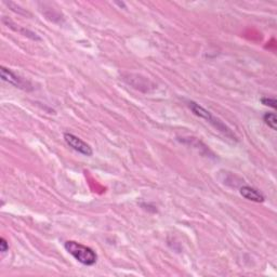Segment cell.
Here are the masks:
<instances>
[{
    "instance_id": "obj_3",
    "label": "cell",
    "mask_w": 277,
    "mask_h": 277,
    "mask_svg": "<svg viewBox=\"0 0 277 277\" xmlns=\"http://www.w3.org/2000/svg\"><path fill=\"white\" fill-rule=\"evenodd\" d=\"M64 140H65L66 144L72 147L74 151H76L85 156H91L94 154L92 147L86 143L84 140H81L80 137L73 133H64Z\"/></svg>"
},
{
    "instance_id": "obj_4",
    "label": "cell",
    "mask_w": 277,
    "mask_h": 277,
    "mask_svg": "<svg viewBox=\"0 0 277 277\" xmlns=\"http://www.w3.org/2000/svg\"><path fill=\"white\" fill-rule=\"evenodd\" d=\"M0 76H2V79L4 81L14 86L15 88L23 89V90L31 89V84L29 81L24 80L20 76H17L15 73H13L11 70H9L5 66H2V68H0Z\"/></svg>"
},
{
    "instance_id": "obj_5",
    "label": "cell",
    "mask_w": 277,
    "mask_h": 277,
    "mask_svg": "<svg viewBox=\"0 0 277 277\" xmlns=\"http://www.w3.org/2000/svg\"><path fill=\"white\" fill-rule=\"evenodd\" d=\"M239 192H241V195L248 200H251L255 202H263L265 200L263 194L255 188L244 186L241 188V191Z\"/></svg>"
},
{
    "instance_id": "obj_7",
    "label": "cell",
    "mask_w": 277,
    "mask_h": 277,
    "mask_svg": "<svg viewBox=\"0 0 277 277\" xmlns=\"http://www.w3.org/2000/svg\"><path fill=\"white\" fill-rule=\"evenodd\" d=\"M261 103L265 106H269L273 109L276 108V100L274 98H269V97H264L261 99Z\"/></svg>"
},
{
    "instance_id": "obj_8",
    "label": "cell",
    "mask_w": 277,
    "mask_h": 277,
    "mask_svg": "<svg viewBox=\"0 0 277 277\" xmlns=\"http://www.w3.org/2000/svg\"><path fill=\"white\" fill-rule=\"evenodd\" d=\"M9 250V243L7 242V239L5 237L0 238V251L3 253H6Z\"/></svg>"
},
{
    "instance_id": "obj_1",
    "label": "cell",
    "mask_w": 277,
    "mask_h": 277,
    "mask_svg": "<svg viewBox=\"0 0 277 277\" xmlns=\"http://www.w3.org/2000/svg\"><path fill=\"white\" fill-rule=\"evenodd\" d=\"M64 248H65L66 251L75 258L79 263L84 265L92 266L98 261V255L94 249H91L90 247H87L85 245H81L77 242L67 241L64 244Z\"/></svg>"
},
{
    "instance_id": "obj_2",
    "label": "cell",
    "mask_w": 277,
    "mask_h": 277,
    "mask_svg": "<svg viewBox=\"0 0 277 277\" xmlns=\"http://www.w3.org/2000/svg\"><path fill=\"white\" fill-rule=\"evenodd\" d=\"M189 107L191 108V110L194 113V115H196L199 118L205 119V121H207L210 125L214 126L218 131L222 132L225 136L230 137L232 140H235L236 137H235L234 133L232 132V130H230V129L223 122H221L219 118H217L216 116L212 115V113H210L209 110H207L206 108H204V107L200 106L199 104H197L195 102H190Z\"/></svg>"
},
{
    "instance_id": "obj_6",
    "label": "cell",
    "mask_w": 277,
    "mask_h": 277,
    "mask_svg": "<svg viewBox=\"0 0 277 277\" xmlns=\"http://www.w3.org/2000/svg\"><path fill=\"white\" fill-rule=\"evenodd\" d=\"M263 121L272 130H277V117L274 113H265L263 116Z\"/></svg>"
}]
</instances>
